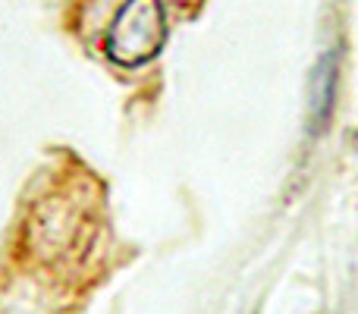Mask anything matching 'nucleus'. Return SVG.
I'll return each mask as SVG.
<instances>
[{
    "mask_svg": "<svg viewBox=\"0 0 358 314\" xmlns=\"http://www.w3.org/2000/svg\"><path fill=\"white\" fill-rule=\"evenodd\" d=\"M167 41V19L161 0H126L107 35V54L123 66L151 60Z\"/></svg>",
    "mask_w": 358,
    "mask_h": 314,
    "instance_id": "nucleus-1",
    "label": "nucleus"
},
{
    "mask_svg": "<svg viewBox=\"0 0 358 314\" xmlns=\"http://www.w3.org/2000/svg\"><path fill=\"white\" fill-rule=\"evenodd\" d=\"M334 94H336V60L327 54V60L317 66V82H315V126H324L334 110Z\"/></svg>",
    "mask_w": 358,
    "mask_h": 314,
    "instance_id": "nucleus-2",
    "label": "nucleus"
}]
</instances>
